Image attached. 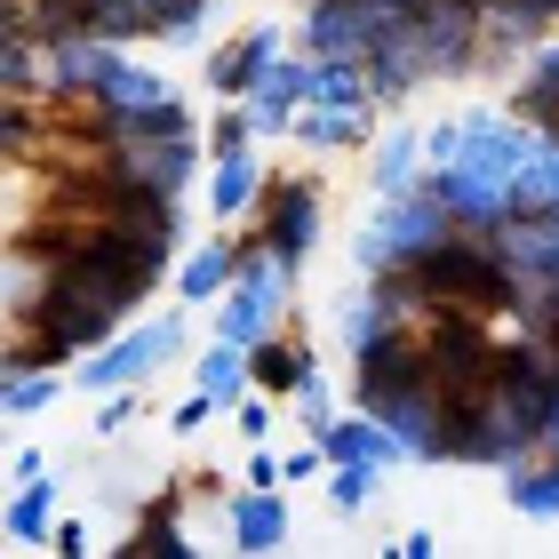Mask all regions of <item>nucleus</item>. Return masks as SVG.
I'll return each instance as SVG.
<instances>
[{
    "label": "nucleus",
    "mask_w": 559,
    "mask_h": 559,
    "mask_svg": "<svg viewBox=\"0 0 559 559\" xmlns=\"http://www.w3.org/2000/svg\"><path fill=\"white\" fill-rule=\"evenodd\" d=\"M527 152H536V129L520 112H464V144H455V160L424 168V192L448 209V224L488 233L512 209V176L527 168Z\"/></svg>",
    "instance_id": "1"
},
{
    "label": "nucleus",
    "mask_w": 559,
    "mask_h": 559,
    "mask_svg": "<svg viewBox=\"0 0 559 559\" xmlns=\"http://www.w3.org/2000/svg\"><path fill=\"white\" fill-rule=\"evenodd\" d=\"M185 336H192V320L185 312H168V320H152V328H129L120 320L96 352H81V392H129V384H144V376H160L176 352H185Z\"/></svg>",
    "instance_id": "2"
},
{
    "label": "nucleus",
    "mask_w": 559,
    "mask_h": 559,
    "mask_svg": "<svg viewBox=\"0 0 559 559\" xmlns=\"http://www.w3.org/2000/svg\"><path fill=\"white\" fill-rule=\"evenodd\" d=\"M288 296H296V264H280L272 248H257L248 240V257H240V280L216 296V336L224 344H264L272 328H280V312H288Z\"/></svg>",
    "instance_id": "3"
},
{
    "label": "nucleus",
    "mask_w": 559,
    "mask_h": 559,
    "mask_svg": "<svg viewBox=\"0 0 559 559\" xmlns=\"http://www.w3.org/2000/svg\"><path fill=\"white\" fill-rule=\"evenodd\" d=\"M440 233H448V209L424 185L376 200V216H368V233H360V272H408Z\"/></svg>",
    "instance_id": "4"
},
{
    "label": "nucleus",
    "mask_w": 559,
    "mask_h": 559,
    "mask_svg": "<svg viewBox=\"0 0 559 559\" xmlns=\"http://www.w3.org/2000/svg\"><path fill=\"white\" fill-rule=\"evenodd\" d=\"M264 224H257V248H272L280 264H304L320 248V185L312 176H264Z\"/></svg>",
    "instance_id": "5"
},
{
    "label": "nucleus",
    "mask_w": 559,
    "mask_h": 559,
    "mask_svg": "<svg viewBox=\"0 0 559 559\" xmlns=\"http://www.w3.org/2000/svg\"><path fill=\"white\" fill-rule=\"evenodd\" d=\"M272 57H280V24H248V33H233V40H216V48H209L200 81H209L216 96H233V105H240V96L264 81V64H272Z\"/></svg>",
    "instance_id": "6"
},
{
    "label": "nucleus",
    "mask_w": 559,
    "mask_h": 559,
    "mask_svg": "<svg viewBox=\"0 0 559 559\" xmlns=\"http://www.w3.org/2000/svg\"><path fill=\"white\" fill-rule=\"evenodd\" d=\"M264 152L257 144H240V152H209V192H200V200H209V216L216 224H240L248 209H257V200H264Z\"/></svg>",
    "instance_id": "7"
},
{
    "label": "nucleus",
    "mask_w": 559,
    "mask_h": 559,
    "mask_svg": "<svg viewBox=\"0 0 559 559\" xmlns=\"http://www.w3.org/2000/svg\"><path fill=\"white\" fill-rule=\"evenodd\" d=\"M224 544H233V551H280V544H288V488L224 496Z\"/></svg>",
    "instance_id": "8"
},
{
    "label": "nucleus",
    "mask_w": 559,
    "mask_h": 559,
    "mask_svg": "<svg viewBox=\"0 0 559 559\" xmlns=\"http://www.w3.org/2000/svg\"><path fill=\"white\" fill-rule=\"evenodd\" d=\"M320 455L328 464H368V472H392V464H408V448H400V431L384 424V416H336L320 431Z\"/></svg>",
    "instance_id": "9"
},
{
    "label": "nucleus",
    "mask_w": 559,
    "mask_h": 559,
    "mask_svg": "<svg viewBox=\"0 0 559 559\" xmlns=\"http://www.w3.org/2000/svg\"><path fill=\"white\" fill-rule=\"evenodd\" d=\"M503 496L520 520H559V431H544L520 464H503Z\"/></svg>",
    "instance_id": "10"
},
{
    "label": "nucleus",
    "mask_w": 559,
    "mask_h": 559,
    "mask_svg": "<svg viewBox=\"0 0 559 559\" xmlns=\"http://www.w3.org/2000/svg\"><path fill=\"white\" fill-rule=\"evenodd\" d=\"M240 105H248V129H257V136H288V120L304 105V57H272L264 81L248 88Z\"/></svg>",
    "instance_id": "11"
},
{
    "label": "nucleus",
    "mask_w": 559,
    "mask_h": 559,
    "mask_svg": "<svg viewBox=\"0 0 559 559\" xmlns=\"http://www.w3.org/2000/svg\"><path fill=\"white\" fill-rule=\"evenodd\" d=\"M240 257H248V240H209V248H192L185 264H176V296H185V312H200V304H216L224 288L240 280Z\"/></svg>",
    "instance_id": "12"
},
{
    "label": "nucleus",
    "mask_w": 559,
    "mask_h": 559,
    "mask_svg": "<svg viewBox=\"0 0 559 559\" xmlns=\"http://www.w3.org/2000/svg\"><path fill=\"white\" fill-rule=\"evenodd\" d=\"M288 136H296V144H320V152L368 144V136H376V105H296Z\"/></svg>",
    "instance_id": "13"
},
{
    "label": "nucleus",
    "mask_w": 559,
    "mask_h": 559,
    "mask_svg": "<svg viewBox=\"0 0 559 559\" xmlns=\"http://www.w3.org/2000/svg\"><path fill=\"white\" fill-rule=\"evenodd\" d=\"M192 392H200V400H209V408H216V416H233V408H240V400H248V392H257V384H248V352L216 336V344H209V352H200V360H192Z\"/></svg>",
    "instance_id": "14"
},
{
    "label": "nucleus",
    "mask_w": 559,
    "mask_h": 559,
    "mask_svg": "<svg viewBox=\"0 0 559 559\" xmlns=\"http://www.w3.org/2000/svg\"><path fill=\"white\" fill-rule=\"evenodd\" d=\"M408 185H424V129H384L376 136V160H368V192L392 200Z\"/></svg>",
    "instance_id": "15"
},
{
    "label": "nucleus",
    "mask_w": 559,
    "mask_h": 559,
    "mask_svg": "<svg viewBox=\"0 0 559 559\" xmlns=\"http://www.w3.org/2000/svg\"><path fill=\"white\" fill-rule=\"evenodd\" d=\"M320 360L304 344H288V336H264V344H248V384H257L264 400H288L304 376H312Z\"/></svg>",
    "instance_id": "16"
},
{
    "label": "nucleus",
    "mask_w": 559,
    "mask_h": 559,
    "mask_svg": "<svg viewBox=\"0 0 559 559\" xmlns=\"http://www.w3.org/2000/svg\"><path fill=\"white\" fill-rule=\"evenodd\" d=\"M48 527H57V479H16L9 512H0V536L9 544H48Z\"/></svg>",
    "instance_id": "17"
},
{
    "label": "nucleus",
    "mask_w": 559,
    "mask_h": 559,
    "mask_svg": "<svg viewBox=\"0 0 559 559\" xmlns=\"http://www.w3.org/2000/svg\"><path fill=\"white\" fill-rule=\"evenodd\" d=\"M57 368H24L9 360V376H0V416H40V408H57Z\"/></svg>",
    "instance_id": "18"
},
{
    "label": "nucleus",
    "mask_w": 559,
    "mask_h": 559,
    "mask_svg": "<svg viewBox=\"0 0 559 559\" xmlns=\"http://www.w3.org/2000/svg\"><path fill=\"white\" fill-rule=\"evenodd\" d=\"M320 488H328V512H368L376 503V488H384V472H368V464H328L320 472Z\"/></svg>",
    "instance_id": "19"
},
{
    "label": "nucleus",
    "mask_w": 559,
    "mask_h": 559,
    "mask_svg": "<svg viewBox=\"0 0 559 559\" xmlns=\"http://www.w3.org/2000/svg\"><path fill=\"white\" fill-rule=\"evenodd\" d=\"M288 416H296V424H304V431H312V440H320V431L336 424V384H328V376L312 368V376H304V384L288 392Z\"/></svg>",
    "instance_id": "20"
},
{
    "label": "nucleus",
    "mask_w": 559,
    "mask_h": 559,
    "mask_svg": "<svg viewBox=\"0 0 559 559\" xmlns=\"http://www.w3.org/2000/svg\"><path fill=\"white\" fill-rule=\"evenodd\" d=\"M240 144H257V129H248V105L216 112V129H209V152H240Z\"/></svg>",
    "instance_id": "21"
},
{
    "label": "nucleus",
    "mask_w": 559,
    "mask_h": 559,
    "mask_svg": "<svg viewBox=\"0 0 559 559\" xmlns=\"http://www.w3.org/2000/svg\"><path fill=\"white\" fill-rule=\"evenodd\" d=\"M233 424H240V440H272V400H264V392H248L240 408H233Z\"/></svg>",
    "instance_id": "22"
},
{
    "label": "nucleus",
    "mask_w": 559,
    "mask_h": 559,
    "mask_svg": "<svg viewBox=\"0 0 559 559\" xmlns=\"http://www.w3.org/2000/svg\"><path fill=\"white\" fill-rule=\"evenodd\" d=\"M320 472H328L320 440H312V448H296V455H280V488H296V479H320Z\"/></svg>",
    "instance_id": "23"
},
{
    "label": "nucleus",
    "mask_w": 559,
    "mask_h": 559,
    "mask_svg": "<svg viewBox=\"0 0 559 559\" xmlns=\"http://www.w3.org/2000/svg\"><path fill=\"white\" fill-rule=\"evenodd\" d=\"M136 424V400L129 392H105V408H96V440H112V431Z\"/></svg>",
    "instance_id": "24"
},
{
    "label": "nucleus",
    "mask_w": 559,
    "mask_h": 559,
    "mask_svg": "<svg viewBox=\"0 0 559 559\" xmlns=\"http://www.w3.org/2000/svg\"><path fill=\"white\" fill-rule=\"evenodd\" d=\"M248 488H280V455L264 440H248Z\"/></svg>",
    "instance_id": "25"
},
{
    "label": "nucleus",
    "mask_w": 559,
    "mask_h": 559,
    "mask_svg": "<svg viewBox=\"0 0 559 559\" xmlns=\"http://www.w3.org/2000/svg\"><path fill=\"white\" fill-rule=\"evenodd\" d=\"M209 416H216V408H209V400H200V392H192V400H185V408H176V416H168V431H176V440H192V431H200V424H209Z\"/></svg>",
    "instance_id": "26"
},
{
    "label": "nucleus",
    "mask_w": 559,
    "mask_h": 559,
    "mask_svg": "<svg viewBox=\"0 0 559 559\" xmlns=\"http://www.w3.org/2000/svg\"><path fill=\"white\" fill-rule=\"evenodd\" d=\"M48 544H57L64 559H81V551H88V527H81V520H57V527H48Z\"/></svg>",
    "instance_id": "27"
},
{
    "label": "nucleus",
    "mask_w": 559,
    "mask_h": 559,
    "mask_svg": "<svg viewBox=\"0 0 559 559\" xmlns=\"http://www.w3.org/2000/svg\"><path fill=\"white\" fill-rule=\"evenodd\" d=\"M40 472H48L40 448H16V455H9V479H40Z\"/></svg>",
    "instance_id": "28"
},
{
    "label": "nucleus",
    "mask_w": 559,
    "mask_h": 559,
    "mask_svg": "<svg viewBox=\"0 0 559 559\" xmlns=\"http://www.w3.org/2000/svg\"><path fill=\"white\" fill-rule=\"evenodd\" d=\"M392 551H400V559H424V551H431V527H408V536H400Z\"/></svg>",
    "instance_id": "29"
},
{
    "label": "nucleus",
    "mask_w": 559,
    "mask_h": 559,
    "mask_svg": "<svg viewBox=\"0 0 559 559\" xmlns=\"http://www.w3.org/2000/svg\"><path fill=\"white\" fill-rule=\"evenodd\" d=\"M551 144H559V136H551Z\"/></svg>",
    "instance_id": "30"
}]
</instances>
